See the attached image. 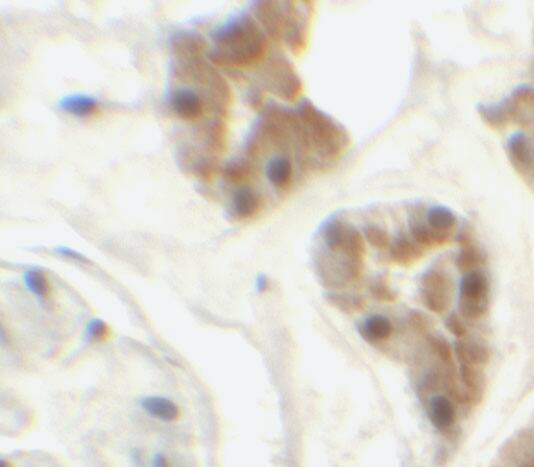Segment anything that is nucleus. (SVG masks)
<instances>
[{"mask_svg":"<svg viewBox=\"0 0 534 467\" xmlns=\"http://www.w3.org/2000/svg\"><path fill=\"white\" fill-rule=\"evenodd\" d=\"M324 241L329 252L343 254L353 261L364 262L365 244L361 232L341 219H332L323 230Z\"/></svg>","mask_w":534,"mask_h":467,"instance_id":"6","label":"nucleus"},{"mask_svg":"<svg viewBox=\"0 0 534 467\" xmlns=\"http://www.w3.org/2000/svg\"><path fill=\"white\" fill-rule=\"evenodd\" d=\"M142 407L151 416L163 420L173 422L179 418V407L168 398L161 396H149L142 400Z\"/></svg>","mask_w":534,"mask_h":467,"instance_id":"17","label":"nucleus"},{"mask_svg":"<svg viewBox=\"0 0 534 467\" xmlns=\"http://www.w3.org/2000/svg\"><path fill=\"white\" fill-rule=\"evenodd\" d=\"M295 110L319 160L325 163L335 161L341 157L350 144L345 128L314 107L309 100H303Z\"/></svg>","mask_w":534,"mask_h":467,"instance_id":"3","label":"nucleus"},{"mask_svg":"<svg viewBox=\"0 0 534 467\" xmlns=\"http://www.w3.org/2000/svg\"><path fill=\"white\" fill-rule=\"evenodd\" d=\"M507 152L513 165L520 171L531 169L534 164V150L529 138L525 134H513L508 139Z\"/></svg>","mask_w":534,"mask_h":467,"instance_id":"12","label":"nucleus"},{"mask_svg":"<svg viewBox=\"0 0 534 467\" xmlns=\"http://www.w3.org/2000/svg\"><path fill=\"white\" fill-rule=\"evenodd\" d=\"M428 226L435 232L452 236L457 226L455 214L443 206H431L426 214Z\"/></svg>","mask_w":534,"mask_h":467,"instance_id":"19","label":"nucleus"},{"mask_svg":"<svg viewBox=\"0 0 534 467\" xmlns=\"http://www.w3.org/2000/svg\"><path fill=\"white\" fill-rule=\"evenodd\" d=\"M483 261L481 252H478L477 248L475 246H472L471 242H468L465 244V248L461 250L459 256H458L457 260H456V265L461 270H474L477 266Z\"/></svg>","mask_w":534,"mask_h":467,"instance_id":"25","label":"nucleus"},{"mask_svg":"<svg viewBox=\"0 0 534 467\" xmlns=\"http://www.w3.org/2000/svg\"><path fill=\"white\" fill-rule=\"evenodd\" d=\"M391 260L400 265H409L423 256V250L419 244L411 241L407 236L401 234L398 236L389 248Z\"/></svg>","mask_w":534,"mask_h":467,"instance_id":"15","label":"nucleus"},{"mask_svg":"<svg viewBox=\"0 0 534 467\" xmlns=\"http://www.w3.org/2000/svg\"><path fill=\"white\" fill-rule=\"evenodd\" d=\"M360 335L371 344L383 342L393 335V326L391 320L383 315H373L358 326Z\"/></svg>","mask_w":534,"mask_h":467,"instance_id":"14","label":"nucleus"},{"mask_svg":"<svg viewBox=\"0 0 534 467\" xmlns=\"http://www.w3.org/2000/svg\"><path fill=\"white\" fill-rule=\"evenodd\" d=\"M526 109H534V87L522 85L499 102L478 106V113L491 128H504L522 119Z\"/></svg>","mask_w":534,"mask_h":467,"instance_id":"4","label":"nucleus"},{"mask_svg":"<svg viewBox=\"0 0 534 467\" xmlns=\"http://www.w3.org/2000/svg\"><path fill=\"white\" fill-rule=\"evenodd\" d=\"M86 334L90 340L103 342L109 337L110 328L103 320H93L88 324Z\"/></svg>","mask_w":534,"mask_h":467,"instance_id":"29","label":"nucleus"},{"mask_svg":"<svg viewBox=\"0 0 534 467\" xmlns=\"http://www.w3.org/2000/svg\"><path fill=\"white\" fill-rule=\"evenodd\" d=\"M522 467H534V461L531 463H528V464L524 465V466Z\"/></svg>","mask_w":534,"mask_h":467,"instance_id":"36","label":"nucleus"},{"mask_svg":"<svg viewBox=\"0 0 534 467\" xmlns=\"http://www.w3.org/2000/svg\"><path fill=\"white\" fill-rule=\"evenodd\" d=\"M252 174H253V165L251 161L245 158L233 160L228 163L223 169V178L229 183L235 185H239L249 180Z\"/></svg>","mask_w":534,"mask_h":467,"instance_id":"23","label":"nucleus"},{"mask_svg":"<svg viewBox=\"0 0 534 467\" xmlns=\"http://www.w3.org/2000/svg\"><path fill=\"white\" fill-rule=\"evenodd\" d=\"M364 237L376 250H385L391 248V237L384 228L378 226H367L363 230Z\"/></svg>","mask_w":534,"mask_h":467,"instance_id":"26","label":"nucleus"},{"mask_svg":"<svg viewBox=\"0 0 534 467\" xmlns=\"http://www.w3.org/2000/svg\"><path fill=\"white\" fill-rule=\"evenodd\" d=\"M169 106L177 117L184 121H195L203 117L206 101L190 88H177L169 95Z\"/></svg>","mask_w":534,"mask_h":467,"instance_id":"9","label":"nucleus"},{"mask_svg":"<svg viewBox=\"0 0 534 467\" xmlns=\"http://www.w3.org/2000/svg\"><path fill=\"white\" fill-rule=\"evenodd\" d=\"M430 418L436 428L446 430L455 420L453 405L446 396H433L430 400Z\"/></svg>","mask_w":534,"mask_h":467,"instance_id":"20","label":"nucleus"},{"mask_svg":"<svg viewBox=\"0 0 534 467\" xmlns=\"http://www.w3.org/2000/svg\"><path fill=\"white\" fill-rule=\"evenodd\" d=\"M430 348L446 364H452V350L450 344L441 337L430 336L428 338Z\"/></svg>","mask_w":534,"mask_h":467,"instance_id":"28","label":"nucleus"},{"mask_svg":"<svg viewBox=\"0 0 534 467\" xmlns=\"http://www.w3.org/2000/svg\"><path fill=\"white\" fill-rule=\"evenodd\" d=\"M369 292L372 296L380 302H395L398 300L397 292L389 287V285L383 278H376L371 283Z\"/></svg>","mask_w":534,"mask_h":467,"instance_id":"27","label":"nucleus"},{"mask_svg":"<svg viewBox=\"0 0 534 467\" xmlns=\"http://www.w3.org/2000/svg\"><path fill=\"white\" fill-rule=\"evenodd\" d=\"M154 467H169L167 459L162 454H156L153 461Z\"/></svg>","mask_w":534,"mask_h":467,"instance_id":"34","label":"nucleus"},{"mask_svg":"<svg viewBox=\"0 0 534 467\" xmlns=\"http://www.w3.org/2000/svg\"><path fill=\"white\" fill-rule=\"evenodd\" d=\"M264 86L287 100H295L302 92V82L295 68L284 56L275 55L263 72Z\"/></svg>","mask_w":534,"mask_h":467,"instance_id":"7","label":"nucleus"},{"mask_svg":"<svg viewBox=\"0 0 534 467\" xmlns=\"http://www.w3.org/2000/svg\"><path fill=\"white\" fill-rule=\"evenodd\" d=\"M461 378L465 386L473 392H477L480 387L479 374L476 372L474 366L461 364Z\"/></svg>","mask_w":534,"mask_h":467,"instance_id":"30","label":"nucleus"},{"mask_svg":"<svg viewBox=\"0 0 534 467\" xmlns=\"http://www.w3.org/2000/svg\"><path fill=\"white\" fill-rule=\"evenodd\" d=\"M56 250H57L58 254L65 256V258L72 259V260L81 262V263H90L89 260L84 254H82L81 252H75V250H71V248L62 246V248H58Z\"/></svg>","mask_w":534,"mask_h":467,"instance_id":"33","label":"nucleus"},{"mask_svg":"<svg viewBox=\"0 0 534 467\" xmlns=\"http://www.w3.org/2000/svg\"><path fill=\"white\" fill-rule=\"evenodd\" d=\"M253 16L240 13L229 18L212 32L214 49L209 53L212 63L221 67L245 69L263 61L269 40Z\"/></svg>","mask_w":534,"mask_h":467,"instance_id":"1","label":"nucleus"},{"mask_svg":"<svg viewBox=\"0 0 534 467\" xmlns=\"http://www.w3.org/2000/svg\"><path fill=\"white\" fill-rule=\"evenodd\" d=\"M409 232L415 243L425 248H434L436 246L447 243L451 236L441 234L432 230L427 222L412 218L409 221Z\"/></svg>","mask_w":534,"mask_h":467,"instance_id":"16","label":"nucleus"},{"mask_svg":"<svg viewBox=\"0 0 534 467\" xmlns=\"http://www.w3.org/2000/svg\"><path fill=\"white\" fill-rule=\"evenodd\" d=\"M325 298L332 307L345 314L357 313L365 307V302L359 296L329 292L326 294Z\"/></svg>","mask_w":534,"mask_h":467,"instance_id":"22","label":"nucleus"},{"mask_svg":"<svg viewBox=\"0 0 534 467\" xmlns=\"http://www.w3.org/2000/svg\"><path fill=\"white\" fill-rule=\"evenodd\" d=\"M409 324L415 330L424 332L427 328L428 320L423 314L417 311H412L409 315Z\"/></svg>","mask_w":534,"mask_h":467,"instance_id":"32","label":"nucleus"},{"mask_svg":"<svg viewBox=\"0 0 534 467\" xmlns=\"http://www.w3.org/2000/svg\"><path fill=\"white\" fill-rule=\"evenodd\" d=\"M266 176L269 183L279 190H286L293 183L295 167L291 154H277L267 162Z\"/></svg>","mask_w":534,"mask_h":467,"instance_id":"10","label":"nucleus"},{"mask_svg":"<svg viewBox=\"0 0 534 467\" xmlns=\"http://www.w3.org/2000/svg\"><path fill=\"white\" fill-rule=\"evenodd\" d=\"M24 285L32 294L40 298H46L49 294V283L45 274L40 270H29L23 276Z\"/></svg>","mask_w":534,"mask_h":467,"instance_id":"24","label":"nucleus"},{"mask_svg":"<svg viewBox=\"0 0 534 467\" xmlns=\"http://www.w3.org/2000/svg\"><path fill=\"white\" fill-rule=\"evenodd\" d=\"M455 352L461 364L467 366H483L489 359L487 348L475 340L457 342Z\"/></svg>","mask_w":534,"mask_h":467,"instance_id":"18","label":"nucleus"},{"mask_svg":"<svg viewBox=\"0 0 534 467\" xmlns=\"http://www.w3.org/2000/svg\"><path fill=\"white\" fill-rule=\"evenodd\" d=\"M489 307V283L481 270H471L460 283V315L468 320L484 318Z\"/></svg>","mask_w":534,"mask_h":467,"instance_id":"5","label":"nucleus"},{"mask_svg":"<svg viewBox=\"0 0 534 467\" xmlns=\"http://www.w3.org/2000/svg\"><path fill=\"white\" fill-rule=\"evenodd\" d=\"M0 467H8L7 463L3 460L0 461Z\"/></svg>","mask_w":534,"mask_h":467,"instance_id":"35","label":"nucleus"},{"mask_svg":"<svg viewBox=\"0 0 534 467\" xmlns=\"http://www.w3.org/2000/svg\"><path fill=\"white\" fill-rule=\"evenodd\" d=\"M421 298L428 310L441 314L451 304L452 283L439 270H428L422 278Z\"/></svg>","mask_w":534,"mask_h":467,"instance_id":"8","label":"nucleus"},{"mask_svg":"<svg viewBox=\"0 0 534 467\" xmlns=\"http://www.w3.org/2000/svg\"><path fill=\"white\" fill-rule=\"evenodd\" d=\"M262 197L250 187H241L234 193L231 214L236 219H249L257 215L262 209Z\"/></svg>","mask_w":534,"mask_h":467,"instance_id":"11","label":"nucleus"},{"mask_svg":"<svg viewBox=\"0 0 534 467\" xmlns=\"http://www.w3.org/2000/svg\"><path fill=\"white\" fill-rule=\"evenodd\" d=\"M59 107L77 117H88L99 111V101L87 94H69L60 99Z\"/></svg>","mask_w":534,"mask_h":467,"instance_id":"13","label":"nucleus"},{"mask_svg":"<svg viewBox=\"0 0 534 467\" xmlns=\"http://www.w3.org/2000/svg\"><path fill=\"white\" fill-rule=\"evenodd\" d=\"M309 3H254V15L271 39L284 41L293 53L305 49L309 29L311 10H306Z\"/></svg>","mask_w":534,"mask_h":467,"instance_id":"2","label":"nucleus"},{"mask_svg":"<svg viewBox=\"0 0 534 467\" xmlns=\"http://www.w3.org/2000/svg\"><path fill=\"white\" fill-rule=\"evenodd\" d=\"M204 142L206 147L214 154H221L225 150L227 141V128L221 119L210 122L204 130Z\"/></svg>","mask_w":534,"mask_h":467,"instance_id":"21","label":"nucleus"},{"mask_svg":"<svg viewBox=\"0 0 534 467\" xmlns=\"http://www.w3.org/2000/svg\"><path fill=\"white\" fill-rule=\"evenodd\" d=\"M446 326H447L448 330H449L452 334L455 335L458 338H463V337H465V335L468 334L465 324L459 320V318H458L456 314H452L450 318H447V320H446Z\"/></svg>","mask_w":534,"mask_h":467,"instance_id":"31","label":"nucleus"}]
</instances>
